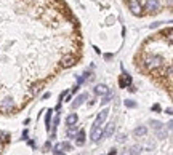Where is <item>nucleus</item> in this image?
Wrapping results in <instances>:
<instances>
[{"instance_id":"f257e3e1","label":"nucleus","mask_w":173,"mask_h":155,"mask_svg":"<svg viewBox=\"0 0 173 155\" xmlns=\"http://www.w3.org/2000/svg\"><path fill=\"white\" fill-rule=\"evenodd\" d=\"M164 62H165V61L160 58V56H157V54L148 56V58L144 59V66L148 67V69H151V70H155V69H159V67H162Z\"/></svg>"},{"instance_id":"f03ea898","label":"nucleus","mask_w":173,"mask_h":155,"mask_svg":"<svg viewBox=\"0 0 173 155\" xmlns=\"http://www.w3.org/2000/svg\"><path fill=\"white\" fill-rule=\"evenodd\" d=\"M159 8H160V3H159V0H148L144 5V10L149 13V15H154V13L159 11Z\"/></svg>"},{"instance_id":"7ed1b4c3","label":"nucleus","mask_w":173,"mask_h":155,"mask_svg":"<svg viewBox=\"0 0 173 155\" xmlns=\"http://www.w3.org/2000/svg\"><path fill=\"white\" fill-rule=\"evenodd\" d=\"M75 62H77V59H75L74 54H64L63 58H61V66L64 69H69V67L75 66Z\"/></svg>"},{"instance_id":"20e7f679","label":"nucleus","mask_w":173,"mask_h":155,"mask_svg":"<svg viewBox=\"0 0 173 155\" xmlns=\"http://www.w3.org/2000/svg\"><path fill=\"white\" fill-rule=\"evenodd\" d=\"M128 8H130V11L133 15H136V16L141 15V10H143L140 0H128Z\"/></svg>"},{"instance_id":"39448f33","label":"nucleus","mask_w":173,"mask_h":155,"mask_svg":"<svg viewBox=\"0 0 173 155\" xmlns=\"http://www.w3.org/2000/svg\"><path fill=\"white\" fill-rule=\"evenodd\" d=\"M90 136H91V141H93V142H99V139H103L101 126H95V125H93V126H91V133H90Z\"/></svg>"},{"instance_id":"423d86ee","label":"nucleus","mask_w":173,"mask_h":155,"mask_svg":"<svg viewBox=\"0 0 173 155\" xmlns=\"http://www.w3.org/2000/svg\"><path fill=\"white\" fill-rule=\"evenodd\" d=\"M13 107H15V102H13L11 98H5V99L0 102V109H2L3 112H11Z\"/></svg>"},{"instance_id":"0eeeda50","label":"nucleus","mask_w":173,"mask_h":155,"mask_svg":"<svg viewBox=\"0 0 173 155\" xmlns=\"http://www.w3.org/2000/svg\"><path fill=\"white\" fill-rule=\"evenodd\" d=\"M108 114H109V110L108 109H104V110H101L99 114H98V117H96V120H95V126H101L104 122H106V118H108Z\"/></svg>"},{"instance_id":"6e6552de","label":"nucleus","mask_w":173,"mask_h":155,"mask_svg":"<svg viewBox=\"0 0 173 155\" xmlns=\"http://www.w3.org/2000/svg\"><path fill=\"white\" fill-rule=\"evenodd\" d=\"M87 98H88V94H80V96H77V98H75V101L71 104V107H72L74 110H75V109H79V107H80V106L85 102Z\"/></svg>"},{"instance_id":"1a4fd4ad","label":"nucleus","mask_w":173,"mask_h":155,"mask_svg":"<svg viewBox=\"0 0 173 155\" xmlns=\"http://www.w3.org/2000/svg\"><path fill=\"white\" fill-rule=\"evenodd\" d=\"M93 91H95V94H98V96H104V94H108V93H109V88L101 83V85H96Z\"/></svg>"},{"instance_id":"9d476101","label":"nucleus","mask_w":173,"mask_h":155,"mask_svg":"<svg viewBox=\"0 0 173 155\" xmlns=\"http://www.w3.org/2000/svg\"><path fill=\"white\" fill-rule=\"evenodd\" d=\"M115 131V125L114 123H109L108 126H106V130L103 131V138H111Z\"/></svg>"},{"instance_id":"9b49d317","label":"nucleus","mask_w":173,"mask_h":155,"mask_svg":"<svg viewBox=\"0 0 173 155\" xmlns=\"http://www.w3.org/2000/svg\"><path fill=\"white\" fill-rule=\"evenodd\" d=\"M79 147H82L85 144V131L80 130V131H77V142H75Z\"/></svg>"},{"instance_id":"f8f14e48","label":"nucleus","mask_w":173,"mask_h":155,"mask_svg":"<svg viewBox=\"0 0 173 155\" xmlns=\"http://www.w3.org/2000/svg\"><path fill=\"white\" fill-rule=\"evenodd\" d=\"M133 134H135L136 138H140V136H146V134H148V128H146V126H138V128H135Z\"/></svg>"},{"instance_id":"ddd939ff","label":"nucleus","mask_w":173,"mask_h":155,"mask_svg":"<svg viewBox=\"0 0 173 155\" xmlns=\"http://www.w3.org/2000/svg\"><path fill=\"white\" fill-rule=\"evenodd\" d=\"M42 88H43V83H40V82L34 83V85L31 87V94H37V93H40V91H42Z\"/></svg>"},{"instance_id":"4468645a","label":"nucleus","mask_w":173,"mask_h":155,"mask_svg":"<svg viewBox=\"0 0 173 155\" xmlns=\"http://www.w3.org/2000/svg\"><path fill=\"white\" fill-rule=\"evenodd\" d=\"M77 131H79V128H77L75 125H69V128H68V136H69V138H75Z\"/></svg>"},{"instance_id":"2eb2a0df","label":"nucleus","mask_w":173,"mask_h":155,"mask_svg":"<svg viewBox=\"0 0 173 155\" xmlns=\"http://www.w3.org/2000/svg\"><path fill=\"white\" fill-rule=\"evenodd\" d=\"M77 120H79L77 114H71V115H68V118H66V123H68V125H75Z\"/></svg>"},{"instance_id":"dca6fc26","label":"nucleus","mask_w":173,"mask_h":155,"mask_svg":"<svg viewBox=\"0 0 173 155\" xmlns=\"http://www.w3.org/2000/svg\"><path fill=\"white\" fill-rule=\"evenodd\" d=\"M155 133H157V138H159V139H165V138H167V130H165V126L159 128Z\"/></svg>"},{"instance_id":"f3484780","label":"nucleus","mask_w":173,"mask_h":155,"mask_svg":"<svg viewBox=\"0 0 173 155\" xmlns=\"http://www.w3.org/2000/svg\"><path fill=\"white\" fill-rule=\"evenodd\" d=\"M141 150H143V147H141V146H133V147L130 149V153H128V155H140V153H141Z\"/></svg>"},{"instance_id":"a211bd4d","label":"nucleus","mask_w":173,"mask_h":155,"mask_svg":"<svg viewBox=\"0 0 173 155\" xmlns=\"http://www.w3.org/2000/svg\"><path fill=\"white\" fill-rule=\"evenodd\" d=\"M111 99H112V94L111 93H108V94H104V98L101 99V104L103 106H106V104H109L111 102Z\"/></svg>"},{"instance_id":"6ab92c4d","label":"nucleus","mask_w":173,"mask_h":155,"mask_svg":"<svg viewBox=\"0 0 173 155\" xmlns=\"http://www.w3.org/2000/svg\"><path fill=\"white\" fill-rule=\"evenodd\" d=\"M51 114H53V112L48 110V112H47V117H45V125H47V130H48V131H50V123H51Z\"/></svg>"},{"instance_id":"aec40b11","label":"nucleus","mask_w":173,"mask_h":155,"mask_svg":"<svg viewBox=\"0 0 173 155\" xmlns=\"http://www.w3.org/2000/svg\"><path fill=\"white\" fill-rule=\"evenodd\" d=\"M151 126H152V128H154V130L157 131L159 128H162V126H164V125H162L160 122H159V120H152V122H151Z\"/></svg>"},{"instance_id":"412c9836","label":"nucleus","mask_w":173,"mask_h":155,"mask_svg":"<svg viewBox=\"0 0 173 155\" xmlns=\"http://www.w3.org/2000/svg\"><path fill=\"white\" fill-rule=\"evenodd\" d=\"M125 107H128V109H135V107H136V102H135V101H131V99H127V101H125Z\"/></svg>"},{"instance_id":"4be33fe9","label":"nucleus","mask_w":173,"mask_h":155,"mask_svg":"<svg viewBox=\"0 0 173 155\" xmlns=\"http://www.w3.org/2000/svg\"><path fill=\"white\" fill-rule=\"evenodd\" d=\"M53 150H55V153H59V152H63V142L56 144V146H55V149H53Z\"/></svg>"},{"instance_id":"5701e85b","label":"nucleus","mask_w":173,"mask_h":155,"mask_svg":"<svg viewBox=\"0 0 173 155\" xmlns=\"http://www.w3.org/2000/svg\"><path fill=\"white\" fill-rule=\"evenodd\" d=\"M124 80H125L127 85H131V77H130L128 74H124Z\"/></svg>"},{"instance_id":"b1692460","label":"nucleus","mask_w":173,"mask_h":155,"mask_svg":"<svg viewBox=\"0 0 173 155\" xmlns=\"http://www.w3.org/2000/svg\"><path fill=\"white\" fill-rule=\"evenodd\" d=\"M84 75H77V85H82V83H84Z\"/></svg>"},{"instance_id":"393cba45","label":"nucleus","mask_w":173,"mask_h":155,"mask_svg":"<svg viewBox=\"0 0 173 155\" xmlns=\"http://www.w3.org/2000/svg\"><path fill=\"white\" fill-rule=\"evenodd\" d=\"M117 141H119V142H125V141H127V136H125V134H120V136L117 138Z\"/></svg>"},{"instance_id":"a878e982","label":"nucleus","mask_w":173,"mask_h":155,"mask_svg":"<svg viewBox=\"0 0 173 155\" xmlns=\"http://www.w3.org/2000/svg\"><path fill=\"white\" fill-rule=\"evenodd\" d=\"M71 149V144L69 142H63V150H69Z\"/></svg>"},{"instance_id":"bb28decb","label":"nucleus","mask_w":173,"mask_h":155,"mask_svg":"<svg viewBox=\"0 0 173 155\" xmlns=\"http://www.w3.org/2000/svg\"><path fill=\"white\" fill-rule=\"evenodd\" d=\"M119 83H120V87H122V88H127V83H125V80H124V77H122L120 80H119Z\"/></svg>"},{"instance_id":"cd10ccee","label":"nucleus","mask_w":173,"mask_h":155,"mask_svg":"<svg viewBox=\"0 0 173 155\" xmlns=\"http://www.w3.org/2000/svg\"><path fill=\"white\" fill-rule=\"evenodd\" d=\"M51 147V144H50V141H47V142H45V146H43V150H48Z\"/></svg>"},{"instance_id":"c85d7f7f","label":"nucleus","mask_w":173,"mask_h":155,"mask_svg":"<svg viewBox=\"0 0 173 155\" xmlns=\"http://www.w3.org/2000/svg\"><path fill=\"white\" fill-rule=\"evenodd\" d=\"M29 138V133H28V130H24L23 131V139H28Z\"/></svg>"},{"instance_id":"c756f323","label":"nucleus","mask_w":173,"mask_h":155,"mask_svg":"<svg viewBox=\"0 0 173 155\" xmlns=\"http://www.w3.org/2000/svg\"><path fill=\"white\" fill-rule=\"evenodd\" d=\"M152 110H155V112H159V110H160V106H159V104H155V106H152Z\"/></svg>"},{"instance_id":"7c9ffc66","label":"nucleus","mask_w":173,"mask_h":155,"mask_svg":"<svg viewBox=\"0 0 173 155\" xmlns=\"http://www.w3.org/2000/svg\"><path fill=\"white\" fill-rule=\"evenodd\" d=\"M108 155H117V150H115V149H111Z\"/></svg>"},{"instance_id":"2f4dec72","label":"nucleus","mask_w":173,"mask_h":155,"mask_svg":"<svg viewBox=\"0 0 173 155\" xmlns=\"http://www.w3.org/2000/svg\"><path fill=\"white\" fill-rule=\"evenodd\" d=\"M0 138H2V139H3V141H7V139H8V136H7V134H5V133H0Z\"/></svg>"},{"instance_id":"473e14b6","label":"nucleus","mask_w":173,"mask_h":155,"mask_svg":"<svg viewBox=\"0 0 173 155\" xmlns=\"http://www.w3.org/2000/svg\"><path fill=\"white\" fill-rule=\"evenodd\" d=\"M56 155H66V153H63V152H59V153H56Z\"/></svg>"},{"instance_id":"72a5a7b5","label":"nucleus","mask_w":173,"mask_h":155,"mask_svg":"<svg viewBox=\"0 0 173 155\" xmlns=\"http://www.w3.org/2000/svg\"><path fill=\"white\" fill-rule=\"evenodd\" d=\"M124 155H128V153H124Z\"/></svg>"}]
</instances>
